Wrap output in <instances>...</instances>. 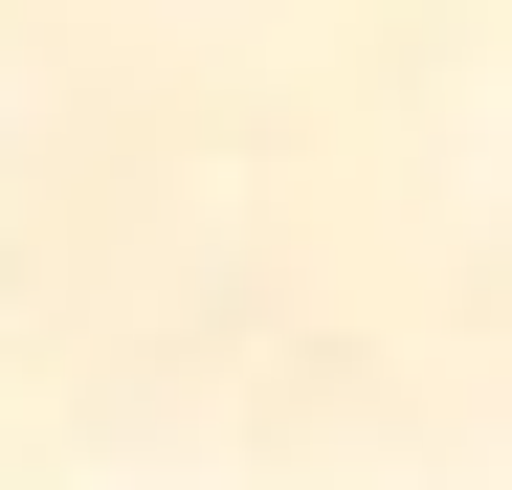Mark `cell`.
Segmentation results:
<instances>
[]
</instances>
